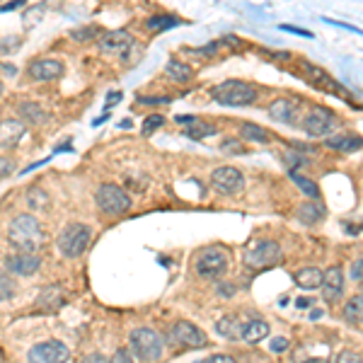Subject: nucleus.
I'll use <instances>...</instances> for the list:
<instances>
[{
	"instance_id": "2f4dec72",
	"label": "nucleus",
	"mask_w": 363,
	"mask_h": 363,
	"mask_svg": "<svg viewBox=\"0 0 363 363\" xmlns=\"http://www.w3.org/2000/svg\"><path fill=\"white\" fill-rule=\"evenodd\" d=\"M30 206H34V208H44V206H49V196H46V191H42V189H30Z\"/></svg>"
},
{
	"instance_id": "ddd939ff",
	"label": "nucleus",
	"mask_w": 363,
	"mask_h": 363,
	"mask_svg": "<svg viewBox=\"0 0 363 363\" xmlns=\"http://www.w3.org/2000/svg\"><path fill=\"white\" fill-rule=\"evenodd\" d=\"M134 49V37L126 30H114L100 39V51L109 53V56H126Z\"/></svg>"
},
{
	"instance_id": "4be33fe9",
	"label": "nucleus",
	"mask_w": 363,
	"mask_h": 363,
	"mask_svg": "<svg viewBox=\"0 0 363 363\" xmlns=\"http://www.w3.org/2000/svg\"><path fill=\"white\" fill-rule=\"evenodd\" d=\"M293 281L298 288L315 291V288H320V284H322V272L317 267H302L293 274Z\"/></svg>"
},
{
	"instance_id": "72a5a7b5",
	"label": "nucleus",
	"mask_w": 363,
	"mask_h": 363,
	"mask_svg": "<svg viewBox=\"0 0 363 363\" xmlns=\"http://www.w3.org/2000/svg\"><path fill=\"white\" fill-rule=\"evenodd\" d=\"M97 34H100L97 27H87V30H73V32H70V37H73L75 42H90V39H95Z\"/></svg>"
},
{
	"instance_id": "f03ea898",
	"label": "nucleus",
	"mask_w": 363,
	"mask_h": 363,
	"mask_svg": "<svg viewBox=\"0 0 363 363\" xmlns=\"http://www.w3.org/2000/svg\"><path fill=\"white\" fill-rule=\"evenodd\" d=\"M129 344H131V351H134L143 363H155L163 359L165 342L155 329L136 327L134 332L129 334Z\"/></svg>"
},
{
	"instance_id": "f8f14e48",
	"label": "nucleus",
	"mask_w": 363,
	"mask_h": 363,
	"mask_svg": "<svg viewBox=\"0 0 363 363\" xmlns=\"http://www.w3.org/2000/svg\"><path fill=\"white\" fill-rule=\"evenodd\" d=\"M32 80L37 82H49V80H58L65 73V65L58 58H34L27 68Z\"/></svg>"
},
{
	"instance_id": "7ed1b4c3",
	"label": "nucleus",
	"mask_w": 363,
	"mask_h": 363,
	"mask_svg": "<svg viewBox=\"0 0 363 363\" xmlns=\"http://www.w3.org/2000/svg\"><path fill=\"white\" fill-rule=\"evenodd\" d=\"M211 97L225 107H247L257 100V87L242 80H225L211 90Z\"/></svg>"
},
{
	"instance_id": "ea45409f",
	"label": "nucleus",
	"mask_w": 363,
	"mask_h": 363,
	"mask_svg": "<svg viewBox=\"0 0 363 363\" xmlns=\"http://www.w3.org/2000/svg\"><path fill=\"white\" fill-rule=\"evenodd\" d=\"M361 272H363V260L359 257V260L351 264V274H349V276L354 279V281H361Z\"/></svg>"
},
{
	"instance_id": "c03bdc74",
	"label": "nucleus",
	"mask_w": 363,
	"mask_h": 363,
	"mask_svg": "<svg viewBox=\"0 0 363 363\" xmlns=\"http://www.w3.org/2000/svg\"><path fill=\"white\" fill-rule=\"evenodd\" d=\"M80 363H109V359H107V356H102V354H87Z\"/></svg>"
},
{
	"instance_id": "4c0bfd02",
	"label": "nucleus",
	"mask_w": 363,
	"mask_h": 363,
	"mask_svg": "<svg viewBox=\"0 0 363 363\" xmlns=\"http://www.w3.org/2000/svg\"><path fill=\"white\" fill-rule=\"evenodd\" d=\"M269 346H272L274 354H284V351L288 349V339H286V337H274Z\"/></svg>"
},
{
	"instance_id": "dca6fc26",
	"label": "nucleus",
	"mask_w": 363,
	"mask_h": 363,
	"mask_svg": "<svg viewBox=\"0 0 363 363\" xmlns=\"http://www.w3.org/2000/svg\"><path fill=\"white\" fill-rule=\"evenodd\" d=\"M65 302V291L63 286L53 284V286H46V288H42V293L37 295V302L34 307L42 312H46V315H53V312L58 310L60 305Z\"/></svg>"
},
{
	"instance_id": "39448f33",
	"label": "nucleus",
	"mask_w": 363,
	"mask_h": 363,
	"mask_svg": "<svg viewBox=\"0 0 363 363\" xmlns=\"http://www.w3.org/2000/svg\"><path fill=\"white\" fill-rule=\"evenodd\" d=\"M242 262H245L247 269L252 272H262V269H269L274 264L281 262V245L274 240H262L257 245H252L250 250L242 255Z\"/></svg>"
},
{
	"instance_id": "de8ad7c7",
	"label": "nucleus",
	"mask_w": 363,
	"mask_h": 363,
	"mask_svg": "<svg viewBox=\"0 0 363 363\" xmlns=\"http://www.w3.org/2000/svg\"><path fill=\"white\" fill-rule=\"evenodd\" d=\"M320 317H322V310H317V307L310 310V320H320Z\"/></svg>"
},
{
	"instance_id": "1a4fd4ad",
	"label": "nucleus",
	"mask_w": 363,
	"mask_h": 363,
	"mask_svg": "<svg viewBox=\"0 0 363 363\" xmlns=\"http://www.w3.org/2000/svg\"><path fill=\"white\" fill-rule=\"evenodd\" d=\"M68 346L58 339H46V342L34 344L27 351V363H68Z\"/></svg>"
},
{
	"instance_id": "bb28decb",
	"label": "nucleus",
	"mask_w": 363,
	"mask_h": 363,
	"mask_svg": "<svg viewBox=\"0 0 363 363\" xmlns=\"http://www.w3.org/2000/svg\"><path fill=\"white\" fill-rule=\"evenodd\" d=\"M216 126H211V124H206V121H201V119H196L194 124H189L184 129V136L186 139H191V141H199V139H208V136H216Z\"/></svg>"
},
{
	"instance_id": "a211bd4d",
	"label": "nucleus",
	"mask_w": 363,
	"mask_h": 363,
	"mask_svg": "<svg viewBox=\"0 0 363 363\" xmlns=\"http://www.w3.org/2000/svg\"><path fill=\"white\" fill-rule=\"evenodd\" d=\"M298 107H300V102L281 97V100H274L269 104L267 112H269V117L281 121V124H293L295 117H298Z\"/></svg>"
},
{
	"instance_id": "a18cd8bd",
	"label": "nucleus",
	"mask_w": 363,
	"mask_h": 363,
	"mask_svg": "<svg viewBox=\"0 0 363 363\" xmlns=\"http://www.w3.org/2000/svg\"><path fill=\"white\" fill-rule=\"evenodd\" d=\"M281 30H284V32H293V34H300V37H312L310 32H305V30H298V27H288V25H284Z\"/></svg>"
},
{
	"instance_id": "aec40b11",
	"label": "nucleus",
	"mask_w": 363,
	"mask_h": 363,
	"mask_svg": "<svg viewBox=\"0 0 363 363\" xmlns=\"http://www.w3.org/2000/svg\"><path fill=\"white\" fill-rule=\"evenodd\" d=\"M269 332H272V327H269L267 320H262V317H250V320L245 322V327H242V339H245L247 344H260L269 337Z\"/></svg>"
},
{
	"instance_id": "393cba45",
	"label": "nucleus",
	"mask_w": 363,
	"mask_h": 363,
	"mask_svg": "<svg viewBox=\"0 0 363 363\" xmlns=\"http://www.w3.org/2000/svg\"><path fill=\"white\" fill-rule=\"evenodd\" d=\"M327 148H334V151H344V153H354V151H361V139L359 136H332V139L324 141Z\"/></svg>"
},
{
	"instance_id": "8fccbe9b",
	"label": "nucleus",
	"mask_w": 363,
	"mask_h": 363,
	"mask_svg": "<svg viewBox=\"0 0 363 363\" xmlns=\"http://www.w3.org/2000/svg\"><path fill=\"white\" fill-rule=\"evenodd\" d=\"M0 95H3V82H0Z\"/></svg>"
},
{
	"instance_id": "423d86ee",
	"label": "nucleus",
	"mask_w": 363,
	"mask_h": 363,
	"mask_svg": "<svg viewBox=\"0 0 363 363\" xmlns=\"http://www.w3.org/2000/svg\"><path fill=\"white\" fill-rule=\"evenodd\" d=\"M194 269L201 279H221L228 269V252L218 245L203 247V250L196 255Z\"/></svg>"
},
{
	"instance_id": "f3484780",
	"label": "nucleus",
	"mask_w": 363,
	"mask_h": 363,
	"mask_svg": "<svg viewBox=\"0 0 363 363\" xmlns=\"http://www.w3.org/2000/svg\"><path fill=\"white\" fill-rule=\"evenodd\" d=\"M42 267V260L37 255H13L5 260V269L15 276H34Z\"/></svg>"
},
{
	"instance_id": "9d476101",
	"label": "nucleus",
	"mask_w": 363,
	"mask_h": 363,
	"mask_svg": "<svg viewBox=\"0 0 363 363\" xmlns=\"http://www.w3.org/2000/svg\"><path fill=\"white\" fill-rule=\"evenodd\" d=\"M211 184L221 194L233 196L245 189V174L238 167H233V165H223V167H216L211 172Z\"/></svg>"
},
{
	"instance_id": "cd10ccee",
	"label": "nucleus",
	"mask_w": 363,
	"mask_h": 363,
	"mask_svg": "<svg viewBox=\"0 0 363 363\" xmlns=\"http://www.w3.org/2000/svg\"><path fill=\"white\" fill-rule=\"evenodd\" d=\"M361 315H363V295H354L344 305V320L349 324H361Z\"/></svg>"
},
{
	"instance_id": "0eeeda50",
	"label": "nucleus",
	"mask_w": 363,
	"mask_h": 363,
	"mask_svg": "<svg viewBox=\"0 0 363 363\" xmlns=\"http://www.w3.org/2000/svg\"><path fill=\"white\" fill-rule=\"evenodd\" d=\"M167 339H170V344L177 346V349H203V346L208 344L206 332L189 320L174 322L172 327H170Z\"/></svg>"
},
{
	"instance_id": "79ce46f5",
	"label": "nucleus",
	"mask_w": 363,
	"mask_h": 363,
	"mask_svg": "<svg viewBox=\"0 0 363 363\" xmlns=\"http://www.w3.org/2000/svg\"><path fill=\"white\" fill-rule=\"evenodd\" d=\"M203 363H238L233 356H225V354H216V356H208Z\"/></svg>"
},
{
	"instance_id": "2eb2a0df",
	"label": "nucleus",
	"mask_w": 363,
	"mask_h": 363,
	"mask_svg": "<svg viewBox=\"0 0 363 363\" xmlns=\"http://www.w3.org/2000/svg\"><path fill=\"white\" fill-rule=\"evenodd\" d=\"M322 295L327 302H337L344 293V272L342 267H329L327 272H322Z\"/></svg>"
},
{
	"instance_id": "f257e3e1",
	"label": "nucleus",
	"mask_w": 363,
	"mask_h": 363,
	"mask_svg": "<svg viewBox=\"0 0 363 363\" xmlns=\"http://www.w3.org/2000/svg\"><path fill=\"white\" fill-rule=\"evenodd\" d=\"M8 240L13 247H18L22 255H37L44 247V230L34 216L22 213V216H15L10 221Z\"/></svg>"
},
{
	"instance_id": "6e6552de",
	"label": "nucleus",
	"mask_w": 363,
	"mask_h": 363,
	"mask_svg": "<svg viewBox=\"0 0 363 363\" xmlns=\"http://www.w3.org/2000/svg\"><path fill=\"white\" fill-rule=\"evenodd\" d=\"M95 201L107 216H121L131 208V196L117 184H100L95 191Z\"/></svg>"
},
{
	"instance_id": "c756f323",
	"label": "nucleus",
	"mask_w": 363,
	"mask_h": 363,
	"mask_svg": "<svg viewBox=\"0 0 363 363\" xmlns=\"http://www.w3.org/2000/svg\"><path fill=\"white\" fill-rule=\"evenodd\" d=\"M182 25L179 18H172V15H155V18H151L146 22V27L151 32H165V30H172V27Z\"/></svg>"
},
{
	"instance_id": "9b49d317",
	"label": "nucleus",
	"mask_w": 363,
	"mask_h": 363,
	"mask_svg": "<svg viewBox=\"0 0 363 363\" xmlns=\"http://www.w3.org/2000/svg\"><path fill=\"white\" fill-rule=\"evenodd\" d=\"M334 126H337V114L327 107H315L305 119H302V129H305V134L312 136V139L327 136Z\"/></svg>"
},
{
	"instance_id": "e433bc0d",
	"label": "nucleus",
	"mask_w": 363,
	"mask_h": 363,
	"mask_svg": "<svg viewBox=\"0 0 363 363\" xmlns=\"http://www.w3.org/2000/svg\"><path fill=\"white\" fill-rule=\"evenodd\" d=\"M109 363H134V356H131L129 349H119L117 354L109 359Z\"/></svg>"
},
{
	"instance_id": "49530a36",
	"label": "nucleus",
	"mask_w": 363,
	"mask_h": 363,
	"mask_svg": "<svg viewBox=\"0 0 363 363\" xmlns=\"http://www.w3.org/2000/svg\"><path fill=\"white\" fill-rule=\"evenodd\" d=\"M121 97V92H109V100H107V107H112V104H117Z\"/></svg>"
},
{
	"instance_id": "c85d7f7f",
	"label": "nucleus",
	"mask_w": 363,
	"mask_h": 363,
	"mask_svg": "<svg viewBox=\"0 0 363 363\" xmlns=\"http://www.w3.org/2000/svg\"><path fill=\"white\" fill-rule=\"evenodd\" d=\"M291 179L295 182V186H298V189L307 196V199H310V201H317V196H320V189H317L315 182L307 179V177H302V174H298L295 170L291 172Z\"/></svg>"
},
{
	"instance_id": "f704fd0d",
	"label": "nucleus",
	"mask_w": 363,
	"mask_h": 363,
	"mask_svg": "<svg viewBox=\"0 0 363 363\" xmlns=\"http://www.w3.org/2000/svg\"><path fill=\"white\" fill-rule=\"evenodd\" d=\"M334 363H363L361 361V354L354 349H344L337 354V359H334Z\"/></svg>"
},
{
	"instance_id": "37998d69",
	"label": "nucleus",
	"mask_w": 363,
	"mask_h": 363,
	"mask_svg": "<svg viewBox=\"0 0 363 363\" xmlns=\"http://www.w3.org/2000/svg\"><path fill=\"white\" fill-rule=\"evenodd\" d=\"M141 104H170V97H139Z\"/></svg>"
},
{
	"instance_id": "4468645a",
	"label": "nucleus",
	"mask_w": 363,
	"mask_h": 363,
	"mask_svg": "<svg viewBox=\"0 0 363 363\" xmlns=\"http://www.w3.org/2000/svg\"><path fill=\"white\" fill-rule=\"evenodd\" d=\"M27 136V126L20 119H0V151H13Z\"/></svg>"
},
{
	"instance_id": "a878e982",
	"label": "nucleus",
	"mask_w": 363,
	"mask_h": 363,
	"mask_svg": "<svg viewBox=\"0 0 363 363\" xmlns=\"http://www.w3.org/2000/svg\"><path fill=\"white\" fill-rule=\"evenodd\" d=\"M240 139L250 141V143H262V146H264V143L272 141V134H269L267 129H262V126H257V124H242Z\"/></svg>"
},
{
	"instance_id": "5701e85b",
	"label": "nucleus",
	"mask_w": 363,
	"mask_h": 363,
	"mask_svg": "<svg viewBox=\"0 0 363 363\" xmlns=\"http://www.w3.org/2000/svg\"><path fill=\"white\" fill-rule=\"evenodd\" d=\"M165 75H167V80H172V82H189L194 78V70H191L184 60L172 58V60H167V65H165Z\"/></svg>"
},
{
	"instance_id": "58836bf2",
	"label": "nucleus",
	"mask_w": 363,
	"mask_h": 363,
	"mask_svg": "<svg viewBox=\"0 0 363 363\" xmlns=\"http://www.w3.org/2000/svg\"><path fill=\"white\" fill-rule=\"evenodd\" d=\"M20 46V42H18V37H8V39H0V51H15V49Z\"/></svg>"
},
{
	"instance_id": "6ab92c4d",
	"label": "nucleus",
	"mask_w": 363,
	"mask_h": 363,
	"mask_svg": "<svg viewBox=\"0 0 363 363\" xmlns=\"http://www.w3.org/2000/svg\"><path fill=\"white\" fill-rule=\"evenodd\" d=\"M18 114H20V121L25 126H44L49 121V112L42 107V104L32 102V100H25L18 104Z\"/></svg>"
},
{
	"instance_id": "20e7f679",
	"label": "nucleus",
	"mask_w": 363,
	"mask_h": 363,
	"mask_svg": "<svg viewBox=\"0 0 363 363\" xmlns=\"http://www.w3.org/2000/svg\"><path fill=\"white\" fill-rule=\"evenodd\" d=\"M90 240H92L90 225L70 223V225H65L63 233L58 235V250H60V255H63V257L75 260V257H80L82 252L90 247Z\"/></svg>"
},
{
	"instance_id": "09e8293b",
	"label": "nucleus",
	"mask_w": 363,
	"mask_h": 363,
	"mask_svg": "<svg viewBox=\"0 0 363 363\" xmlns=\"http://www.w3.org/2000/svg\"><path fill=\"white\" fill-rule=\"evenodd\" d=\"M295 305H298V307H305V305H310V300H305V298H300L298 302H295Z\"/></svg>"
},
{
	"instance_id": "473e14b6",
	"label": "nucleus",
	"mask_w": 363,
	"mask_h": 363,
	"mask_svg": "<svg viewBox=\"0 0 363 363\" xmlns=\"http://www.w3.org/2000/svg\"><path fill=\"white\" fill-rule=\"evenodd\" d=\"M165 124V117L163 114H153V117L146 119V124H143V136H151L155 129H160V126Z\"/></svg>"
},
{
	"instance_id": "b1692460",
	"label": "nucleus",
	"mask_w": 363,
	"mask_h": 363,
	"mask_svg": "<svg viewBox=\"0 0 363 363\" xmlns=\"http://www.w3.org/2000/svg\"><path fill=\"white\" fill-rule=\"evenodd\" d=\"M295 218L302 223V225H315L320 223L324 218V208L317 206L315 201H307L302 203V206H298V211H295Z\"/></svg>"
},
{
	"instance_id": "c9c22d12",
	"label": "nucleus",
	"mask_w": 363,
	"mask_h": 363,
	"mask_svg": "<svg viewBox=\"0 0 363 363\" xmlns=\"http://www.w3.org/2000/svg\"><path fill=\"white\" fill-rule=\"evenodd\" d=\"M15 160L13 158H0V177H8V174H13L15 172Z\"/></svg>"
},
{
	"instance_id": "7c9ffc66",
	"label": "nucleus",
	"mask_w": 363,
	"mask_h": 363,
	"mask_svg": "<svg viewBox=\"0 0 363 363\" xmlns=\"http://www.w3.org/2000/svg\"><path fill=\"white\" fill-rule=\"evenodd\" d=\"M15 291H18V286H15V279L10 276V274L0 272V302H5V300L13 298Z\"/></svg>"
},
{
	"instance_id": "412c9836",
	"label": "nucleus",
	"mask_w": 363,
	"mask_h": 363,
	"mask_svg": "<svg viewBox=\"0 0 363 363\" xmlns=\"http://www.w3.org/2000/svg\"><path fill=\"white\" fill-rule=\"evenodd\" d=\"M242 327H245V322H242L240 315H223L221 320L216 322V332L221 334L223 339H228V342L242 339Z\"/></svg>"
},
{
	"instance_id": "a19ab883",
	"label": "nucleus",
	"mask_w": 363,
	"mask_h": 363,
	"mask_svg": "<svg viewBox=\"0 0 363 363\" xmlns=\"http://www.w3.org/2000/svg\"><path fill=\"white\" fill-rule=\"evenodd\" d=\"M216 291H218V295H221V298H230V295H233V291H235V286L233 284H218Z\"/></svg>"
}]
</instances>
